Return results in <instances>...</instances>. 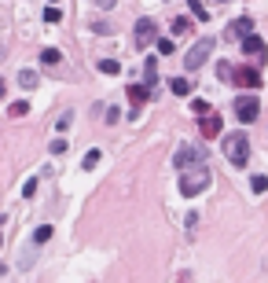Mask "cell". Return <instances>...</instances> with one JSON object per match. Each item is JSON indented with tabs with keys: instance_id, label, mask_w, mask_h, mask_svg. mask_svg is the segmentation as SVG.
Masks as SVG:
<instances>
[{
	"instance_id": "6da1fadb",
	"label": "cell",
	"mask_w": 268,
	"mask_h": 283,
	"mask_svg": "<svg viewBox=\"0 0 268 283\" xmlns=\"http://www.w3.org/2000/svg\"><path fill=\"white\" fill-rule=\"evenodd\" d=\"M210 184H213V173H210L206 166L180 169V195H184V199H195V195H202Z\"/></svg>"
},
{
	"instance_id": "7a4b0ae2",
	"label": "cell",
	"mask_w": 268,
	"mask_h": 283,
	"mask_svg": "<svg viewBox=\"0 0 268 283\" xmlns=\"http://www.w3.org/2000/svg\"><path fill=\"white\" fill-rule=\"evenodd\" d=\"M220 147H224V159L235 169H246V162H250V136L246 133H228Z\"/></svg>"
},
{
	"instance_id": "3957f363",
	"label": "cell",
	"mask_w": 268,
	"mask_h": 283,
	"mask_svg": "<svg viewBox=\"0 0 268 283\" xmlns=\"http://www.w3.org/2000/svg\"><path fill=\"white\" fill-rule=\"evenodd\" d=\"M213 48H217V41H213V37H202V41H195L191 48H187V55H184V70H198L202 62H210Z\"/></svg>"
},
{
	"instance_id": "277c9868",
	"label": "cell",
	"mask_w": 268,
	"mask_h": 283,
	"mask_svg": "<svg viewBox=\"0 0 268 283\" xmlns=\"http://www.w3.org/2000/svg\"><path fill=\"white\" fill-rule=\"evenodd\" d=\"M202 159H206V154H202V147L180 144V147H177V159H173V162H177V169H191V166H206Z\"/></svg>"
},
{
	"instance_id": "5b68a950",
	"label": "cell",
	"mask_w": 268,
	"mask_h": 283,
	"mask_svg": "<svg viewBox=\"0 0 268 283\" xmlns=\"http://www.w3.org/2000/svg\"><path fill=\"white\" fill-rule=\"evenodd\" d=\"M257 114H261V103L254 96H239V100H235V118H239L243 125L257 121Z\"/></svg>"
},
{
	"instance_id": "8992f818",
	"label": "cell",
	"mask_w": 268,
	"mask_h": 283,
	"mask_svg": "<svg viewBox=\"0 0 268 283\" xmlns=\"http://www.w3.org/2000/svg\"><path fill=\"white\" fill-rule=\"evenodd\" d=\"M132 34H136V44H140V48H147V44L158 37V22H154V19H140Z\"/></svg>"
},
{
	"instance_id": "52a82bcc",
	"label": "cell",
	"mask_w": 268,
	"mask_h": 283,
	"mask_svg": "<svg viewBox=\"0 0 268 283\" xmlns=\"http://www.w3.org/2000/svg\"><path fill=\"white\" fill-rule=\"evenodd\" d=\"M231 81H239L243 88H261V81H264V77H261L254 67H239V70L231 74Z\"/></svg>"
},
{
	"instance_id": "ba28073f",
	"label": "cell",
	"mask_w": 268,
	"mask_h": 283,
	"mask_svg": "<svg viewBox=\"0 0 268 283\" xmlns=\"http://www.w3.org/2000/svg\"><path fill=\"white\" fill-rule=\"evenodd\" d=\"M220 129H224V125H220V114H213V111H210V114H202V118H198V133L206 136V140L220 136Z\"/></svg>"
},
{
	"instance_id": "9c48e42d",
	"label": "cell",
	"mask_w": 268,
	"mask_h": 283,
	"mask_svg": "<svg viewBox=\"0 0 268 283\" xmlns=\"http://www.w3.org/2000/svg\"><path fill=\"white\" fill-rule=\"evenodd\" d=\"M243 52H246V55H254V59H264L268 48H264V41H261L257 34H246V37H243Z\"/></svg>"
},
{
	"instance_id": "30bf717a",
	"label": "cell",
	"mask_w": 268,
	"mask_h": 283,
	"mask_svg": "<svg viewBox=\"0 0 268 283\" xmlns=\"http://www.w3.org/2000/svg\"><path fill=\"white\" fill-rule=\"evenodd\" d=\"M125 96L132 100V107H144V103L151 100V88H147V85H129V88H125Z\"/></svg>"
},
{
	"instance_id": "8fae6325",
	"label": "cell",
	"mask_w": 268,
	"mask_h": 283,
	"mask_svg": "<svg viewBox=\"0 0 268 283\" xmlns=\"http://www.w3.org/2000/svg\"><path fill=\"white\" fill-rule=\"evenodd\" d=\"M169 92H173V96H191V77H173Z\"/></svg>"
},
{
	"instance_id": "7c38bea8",
	"label": "cell",
	"mask_w": 268,
	"mask_h": 283,
	"mask_svg": "<svg viewBox=\"0 0 268 283\" xmlns=\"http://www.w3.org/2000/svg\"><path fill=\"white\" fill-rule=\"evenodd\" d=\"M246 34H254V19H246V15H243V19L231 22V37H246Z\"/></svg>"
},
{
	"instance_id": "4fadbf2b",
	"label": "cell",
	"mask_w": 268,
	"mask_h": 283,
	"mask_svg": "<svg viewBox=\"0 0 268 283\" xmlns=\"http://www.w3.org/2000/svg\"><path fill=\"white\" fill-rule=\"evenodd\" d=\"M99 74L118 77V74H121V62H118V59H99Z\"/></svg>"
},
{
	"instance_id": "5bb4252c",
	"label": "cell",
	"mask_w": 268,
	"mask_h": 283,
	"mask_svg": "<svg viewBox=\"0 0 268 283\" xmlns=\"http://www.w3.org/2000/svg\"><path fill=\"white\" fill-rule=\"evenodd\" d=\"M187 11H191L198 22H206V19H210V11H206V4H202V0H187Z\"/></svg>"
},
{
	"instance_id": "9a60e30c",
	"label": "cell",
	"mask_w": 268,
	"mask_h": 283,
	"mask_svg": "<svg viewBox=\"0 0 268 283\" xmlns=\"http://www.w3.org/2000/svg\"><path fill=\"white\" fill-rule=\"evenodd\" d=\"M41 62H44V67H59V62H62V52H59V48H44V52H41Z\"/></svg>"
},
{
	"instance_id": "2e32d148",
	"label": "cell",
	"mask_w": 268,
	"mask_h": 283,
	"mask_svg": "<svg viewBox=\"0 0 268 283\" xmlns=\"http://www.w3.org/2000/svg\"><path fill=\"white\" fill-rule=\"evenodd\" d=\"M66 151H70V144H66V136H55L52 144H48V154H55V159H59V154H66Z\"/></svg>"
},
{
	"instance_id": "e0dca14e",
	"label": "cell",
	"mask_w": 268,
	"mask_h": 283,
	"mask_svg": "<svg viewBox=\"0 0 268 283\" xmlns=\"http://www.w3.org/2000/svg\"><path fill=\"white\" fill-rule=\"evenodd\" d=\"M191 19H184V15H180V19H173V34H177V37H184V34H191Z\"/></svg>"
},
{
	"instance_id": "ac0fdd59",
	"label": "cell",
	"mask_w": 268,
	"mask_h": 283,
	"mask_svg": "<svg viewBox=\"0 0 268 283\" xmlns=\"http://www.w3.org/2000/svg\"><path fill=\"white\" fill-rule=\"evenodd\" d=\"M8 114H11V118H26V114H29V103H26V100H15V103L8 107Z\"/></svg>"
},
{
	"instance_id": "d6986e66",
	"label": "cell",
	"mask_w": 268,
	"mask_h": 283,
	"mask_svg": "<svg viewBox=\"0 0 268 283\" xmlns=\"http://www.w3.org/2000/svg\"><path fill=\"white\" fill-rule=\"evenodd\" d=\"M19 85H22L26 92H29V88H37V70H22V74H19Z\"/></svg>"
},
{
	"instance_id": "ffe728a7",
	"label": "cell",
	"mask_w": 268,
	"mask_h": 283,
	"mask_svg": "<svg viewBox=\"0 0 268 283\" xmlns=\"http://www.w3.org/2000/svg\"><path fill=\"white\" fill-rule=\"evenodd\" d=\"M52 235H55V232H52V225H41V228L34 232V246H41V243H48Z\"/></svg>"
},
{
	"instance_id": "44dd1931",
	"label": "cell",
	"mask_w": 268,
	"mask_h": 283,
	"mask_svg": "<svg viewBox=\"0 0 268 283\" xmlns=\"http://www.w3.org/2000/svg\"><path fill=\"white\" fill-rule=\"evenodd\" d=\"M99 159H103V151H96V147H92V151L85 154V162H81V166H85V169H96V166H99Z\"/></svg>"
},
{
	"instance_id": "7402d4cb",
	"label": "cell",
	"mask_w": 268,
	"mask_h": 283,
	"mask_svg": "<svg viewBox=\"0 0 268 283\" xmlns=\"http://www.w3.org/2000/svg\"><path fill=\"white\" fill-rule=\"evenodd\" d=\"M250 187H254L257 195H264V192H268V177H264V173H257V177L250 180Z\"/></svg>"
},
{
	"instance_id": "603a6c76",
	"label": "cell",
	"mask_w": 268,
	"mask_h": 283,
	"mask_svg": "<svg viewBox=\"0 0 268 283\" xmlns=\"http://www.w3.org/2000/svg\"><path fill=\"white\" fill-rule=\"evenodd\" d=\"M59 19H62V11H59V4H48V11H44V22H52V26H55Z\"/></svg>"
},
{
	"instance_id": "cb8c5ba5",
	"label": "cell",
	"mask_w": 268,
	"mask_h": 283,
	"mask_svg": "<svg viewBox=\"0 0 268 283\" xmlns=\"http://www.w3.org/2000/svg\"><path fill=\"white\" fill-rule=\"evenodd\" d=\"M154 41H158V52H162V55H173V52H177V44H173L169 37H154Z\"/></svg>"
},
{
	"instance_id": "d4e9b609",
	"label": "cell",
	"mask_w": 268,
	"mask_h": 283,
	"mask_svg": "<svg viewBox=\"0 0 268 283\" xmlns=\"http://www.w3.org/2000/svg\"><path fill=\"white\" fill-rule=\"evenodd\" d=\"M92 34H103L107 37V34H114V26H110L107 19H99V22H92Z\"/></svg>"
},
{
	"instance_id": "484cf974",
	"label": "cell",
	"mask_w": 268,
	"mask_h": 283,
	"mask_svg": "<svg viewBox=\"0 0 268 283\" xmlns=\"http://www.w3.org/2000/svg\"><path fill=\"white\" fill-rule=\"evenodd\" d=\"M231 74H235L231 62H220V67H217V77H220V81H231Z\"/></svg>"
},
{
	"instance_id": "4316f807",
	"label": "cell",
	"mask_w": 268,
	"mask_h": 283,
	"mask_svg": "<svg viewBox=\"0 0 268 283\" xmlns=\"http://www.w3.org/2000/svg\"><path fill=\"white\" fill-rule=\"evenodd\" d=\"M70 121H74V111H62V118L55 121V129L62 133V129H70Z\"/></svg>"
},
{
	"instance_id": "83f0119b",
	"label": "cell",
	"mask_w": 268,
	"mask_h": 283,
	"mask_svg": "<svg viewBox=\"0 0 268 283\" xmlns=\"http://www.w3.org/2000/svg\"><path fill=\"white\" fill-rule=\"evenodd\" d=\"M191 111L202 118V114H210V103H206V100H195V103H191Z\"/></svg>"
},
{
	"instance_id": "f1b7e54d",
	"label": "cell",
	"mask_w": 268,
	"mask_h": 283,
	"mask_svg": "<svg viewBox=\"0 0 268 283\" xmlns=\"http://www.w3.org/2000/svg\"><path fill=\"white\" fill-rule=\"evenodd\" d=\"M34 192H37V177H29L26 187H22V195H26V199H34Z\"/></svg>"
},
{
	"instance_id": "f546056e",
	"label": "cell",
	"mask_w": 268,
	"mask_h": 283,
	"mask_svg": "<svg viewBox=\"0 0 268 283\" xmlns=\"http://www.w3.org/2000/svg\"><path fill=\"white\" fill-rule=\"evenodd\" d=\"M121 121V111H118V107H110V111H107V125H118Z\"/></svg>"
},
{
	"instance_id": "4dcf8cb0",
	"label": "cell",
	"mask_w": 268,
	"mask_h": 283,
	"mask_svg": "<svg viewBox=\"0 0 268 283\" xmlns=\"http://www.w3.org/2000/svg\"><path fill=\"white\" fill-rule=\"evenodd\" d=\"M34 254H37V250H34V243H29V250L22 254V269H29V261H34Z\"/></svg>"
},
{
	"instance_id": "1f68e13d",
	"label": "cell",
	"mask_w": 268,
	"mask_h": 283,
	"mask_svg": "<svg viewBox=\"0 0 268 283\" xmlns=\"http://www.w3.org/2000/svg\"><path fill=\"white\" fill-rule=\"evenodd\" d=\"M4 96H8V81L0 77V100H4Z\"/></svg>"
},
{
	"instance_id": "d6a6232c",
	"label": "cell",
	"mask_w": 268,
	"mask_h": 283,
	"mask_svg": "<svg viewBox=\"0 0 268 283\" xmlns=\"http://www.w3.org/2000/svg\"><path fill=\"white\" fill-rule=\"evenodd\" d=\"M96 4H99V8H107V11H110V8H114V0H96Z\"/></svg>"
},
{
	"instance_id": "836d02e7",
	"label": "cell",
	"mask_w": 268,
	"mask_h": 283,
	"mask_svg": "<svg viewBox=\"0 0 268 283\" xmlns=\"http://www.w3.org/2000/svg\"><path fill=\"white\" fill-rule=\"evenodd\" d=\"M0 228H4V217H0Z\"/></svg>"
},
{
	"instance_id": "e575fe53",
	"label": "cell",
	"mask_w": 268,
	"mask_h": 283,
	"mask_svg": "<svg viewBox=\"0 0 268 283\" xmlns=\"http://www.w3.org/2000/svg\"><path fill=\"white\" fill-rule=\"evenodd\" d=\"M217 4H224V0H217Z\"/></svg>"
},
{
	"instance_id": "d590c367",
	"label": "cell",
	"mask_w": 268,
	"mask_h": 283,
	"mask_svg": "<svg viewBox=\"0 0 268 283\" xmlns=\"http://www.w3.org/2000/svg\"><path fill=\"white\" fill-rule=\"evenodd\" d=\"M52 4H59V0H52Z\"/></svg>"
},
{
	"instance_id": "8d00e7d4",
	"label": "cell",
	"mask_w": 268,
	"mask_h": 283,
	"mask_svg": "<svg viewBox=\"0 0 268 283\" xmlns=\"http://www.w3.org/2000/svg\"><path fill=\"white\" fill-rule=\"evenodd\" d=\"M0 246H4V243H0Z\"/></svg>"
}]
</instances>
